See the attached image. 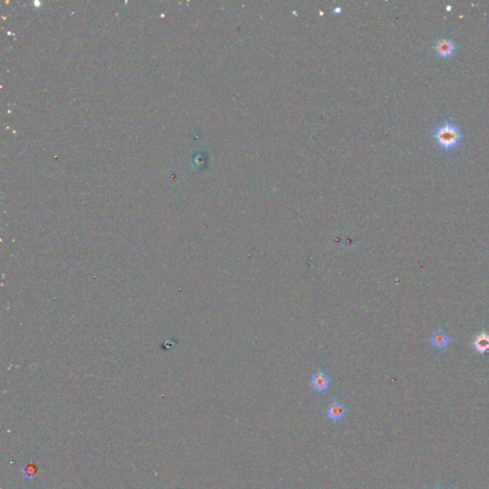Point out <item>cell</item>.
Listing matches in <instances>:
<instances>
[{
  "instance_id": "6da1fadb",
  "label": "cell",
  "mask_w": 489,
  "mask_h": 489,
  "mask_svg": "<svg viewBox=\"0 0 489 489\" xmlns=\"http://www.w3.org/2000/svg\"><path fill=\"white\" fill-rule=\"evenodd\" d=\"M429 135L437 141L439 150L444 154H450L459 149L464 140L460 126L450 118H445L432 129Z\"/></svg>"
},
{
  "instance_id": "7a4b0ae2",
  "label": "cell",
  "mask_w": 489,
  "mask_h": 489,
  "mask_svg": "<svg viewBox=\"0 0 489 489\" xmlns=\"http://www.w3.org/2000/svg\"><path fill=\"white\" fill-rule=\"evenodd\" d=\"M332 379L322 369L315 372L311 379V386L315 393L322 394L330 388Z\"/></svg>"
},
{
  "instance_id": "3957f363",
  "label": "cell",
  "mask_w": 489,
  "mask_h": 489,
  "mask_svg": "<svg viewBox=\"0 0 489 489\" xmlns=\"http://www.w3.org/2000/svg\"><path fill=\"white\" fill-rule=\"evenodd\" d=\"M434 50L438 57L441 59H449L456 53L457 46L455 42L449 39H440L434 45Z\"/></svg>"
},
{
  "instance_id": "277c9868",
  "label": "cell",
  "mask_w": 489,
  "mask_h": 489,
  "mask_svg": "<svg viewBox=\"0 0 489 489\" xmlns=\"http://www.w3.org/2000/svg\"><path fill=\"white\" fill-rule=\"evenodd\" d=\"M348 413L346 407L343 406L340 402H338L335 398L332 400V403L326 408L325 414L329 421L332 423H340L342 420L345 419L346 415Z\"/></svg>"
},
{
  "instance_id": "5b68a950",
  "label": "cell",
  "mask_w": 489,
  "mask_h": 489,
  "mask_svg": "<svg viewBox=\"0 0 489 489\" xmlns=\"http://www.w3.org/2000/svg\"><path fill=\"white\" fill-rule=\"evenodd\" d=\"M472 347L478 354L484 355L489 351V334L485 331L476 335L472 341Z\"/></svg>"
},
{
  "instance_id": "8992f818",
  "label": "cell",
  "mask_w": 489,
  "mask_h": 489,
  "mask_svg": "<svg viewBox=\"0 0 489 489\" xmlns=\"http://www.w3.org/2000/svg\"><path fill=\"white\" fill-rule=\"evenodd\" d=\"M429 343L435 348L443 350L447 348L450 343V337L442 329H439L437 332H433L431 337L429 338Z\"/></svg>"
},
{
  "instance_id": "52a82bcc",
  "label": "cell",
  "mask_w": 489,
  "mask_h": 489,
  "mask_svg": "<svg viewBox=\"0 0 489 489\" xmlns=\"http://www.w3.org/2000/svg\"><path fill=\"white\" fill-rule=\"evenodd\" d=\"M451 9H452V7H450V6H447V10H448V11H450V10H451Z\"/></svg>"
}]
</instances>
